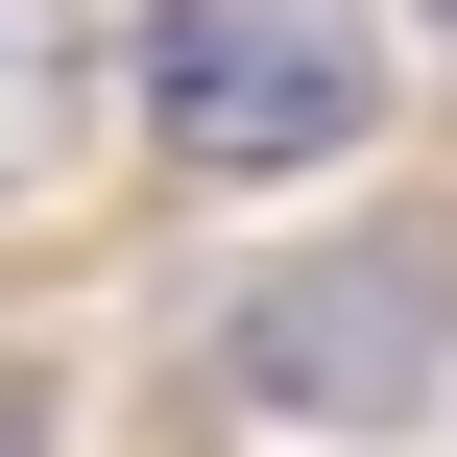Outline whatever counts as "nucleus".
I'll return each mask as SVG.
<instances>
[{
    "label": "nucleus",
    "instance_id": "obj_1",
    "mask_svg": "<svg viewBox=\"0 0 457 457\" xmlns=\"http://www.w3.org/2000/svg\"><path fill=\"white\" fill-rule=\"evenodd\" d=\"M120 96L169 169H337L386 120V0H169Z\"/></svg>",
    "mask_w": 457,
    "mask_h": 457
},
{
    "label": "nucleus",
    "instance_id": "obj_2",
    "mask_svg": "<svg viewBox=\"0 0 457 457\" xmlns=\"http://www.w3.org/2000/svg\"><path fill=\"white\" fill-rule=\"evenodd\" d=\"M457 361V241H337V265H265L241 289V410H337V434H386V410H434Z\"/></svg>",
    "mask_w": 457,
    "mask_h": 457
},
{
    "label": "nucleus",
    "instance_id": "obj_3",
    "mask_svg": "<svg viewBox=\"0 0 457 457\" xmlns=\"http://www.w3.org/2000/svg\"><path fill=\"white\" fill-rule=\"evenodd\" d=\"M72 120H96V24H72V0H0V193H24Z\"/></svg>",
    "mask_w": 457,
    "mask_h": 457
},
{
    "label": "nucleus",
    "instance_id": "obj_4",
    "mask_svg": "<svg viewBox=\"0 0 457 457\" xmlns=\"http://www.w3.org/2000/svg\"><path fill=\"white\" fill-rule=\"evenodd\" d=\"M0 457H48V386H24V361H0Z\"/></svg>",
    "mask_w": 457,
    "mask_h": 457
}]
</instances>
